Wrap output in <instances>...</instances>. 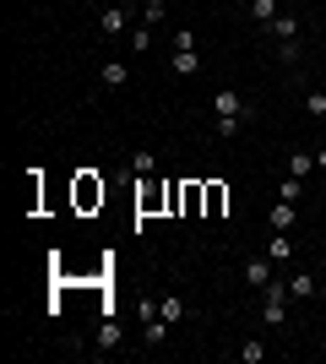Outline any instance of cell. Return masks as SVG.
<instances>
[{
    "label": "cell",
    "mask_w": 326,
    "mask_h": 364,
    "mask_svg": "<svg viewBox=\"0 0 326 364\" xmlns=\"http://www.w3.org/2000/svg\"><path fill=\"white\" fill-rule=\"evenodd\" d=\"M250 120H256V104H250L245 92H234V87L212 92V131L217 136H239Z\"/></svg>",
    "instance_id": "cell-1"
},
{
    "label": "cell",
    "mask_w": 326,
    "mask_h": 364,
    "mask_svg": "<svg viewBox=\"0 0 326 364\" xmlns=\"http://www.w3.org/2000/svg\"><path fill=\"white\" fill-rule=\"evenodd\" d=\"M288 299H294V294H288V283H278V277H272V283L261 289V326H283V321H288Z\"/></svg>",
    "instance_id": "cell-2"
},
{
    "label": "cell",
    "mask_w": 326,
    "mask_h": 364,
    "mask_svg": "<svg viewBox=\"0 0 326 364\" xmlns=\"http://www.w3.org/2000/svg\"><path fill=\"white\" fill-rule=\"evenodd\" d=\"M98 33H104V38H125V33H131V11H125V6H104V11H98Z\"/></svg>",
    "instance_id": "cell-3"
},
{
    "label": "cell",
    "mask_w": 326,
    "mask_h": 364,
    "mask_svg": "<svg viewBox=\"0 0 326 364\" xmlns=\"http://www.w3.org/2000/svg\"><path fill=\"white\" fill-rule=\"evenodd\" d=\"M261 33H266V38H272V44H278V49H288V44H299V22H294V16H283V11H278V16H272V22H266V28H261Z\"/></svg>",
    "instance_id": "cell-4"
},
{
    "label": "cell",
    "mask_w": 326,
    "mask_h": 364,
    "mask_svg": "<svg viewBox=\"0 0 326 364\" xmlns=\"http://www.w3.org/2000/svg\"><path fill=\"white\" fill-rule=\"evenodd\" d=\"M245 283L250 289H266L272 283V256H245Z\"/></svg>",
    "instance_id": "cell-5"
},
{
    "label": "cell",
    "mask_w": 326,
    "mask_h": 364,
    "mask_svg": "<svg viewBox=\"0 0 326 364\" xmlns=\"http://www.w3.org/2000/svg\"><path fill=\"white\" fill-rule=\"evenodd\" d=\"M98 82H104V92H120L125 82H131V65H125V60H109L104 71H98Z\"/></svg>",
    "instance_id": "cell-6"
},
{
    "label": "cell",
    "mask_w": 326,
    "mask_h": 364,
    "mask_svg": "<svg viewBox=\"0 0 326 364\" xmlns=\"http://www.w3.org/2000/svg\"><path fill=\"white\" fill-rule=\"evenodd\" d=\"M266 223H272V234H288V228L299 223V207H294V201H278V207H272V218H266Z\"/></svg>",
    "instance_id": "cell-7"
},
{
    "label": "cell",
    "mask_w": 326,
    "mask_h": 364,
    "mask_svg": "<svg viewBox=\"0 0 326 364\" xmlns=\"http://www.w3.org/2000/svg\"><path fill=\"white\" fill-rule=\"evenodd\" d=\"M288 294H294V299H315V294H321V277L315 272H294L288 277Z\"/></svg>",
    "instance_id": "cell-8"
},
{
    "label": "cell",
    "mask_w": 326,
    "mask_h": 364,
    "mask_svg": "<svg viewBox=\"0 0 326 364\" xmlns=\"http://www.w3.org/2000/svg\"><path fill=\"white\" fill-rule=\"evenodd\" d=\"M158 316H163V321L174 326V321H185V316H190V304L180 299V294H163V299H158Z\"/></svg>",
    "instance_id": "cell-9"
},
{
    "label": "cell",
    "mask_w": 326,
    "mask_h": 364,
    "mask_svg": "<svg viewBox=\"0 0 326 364\" xmlns=\"http://www.w3.org/2000/svg\"><path fill=\"white\" fill-rule=\"evenodd\" d=\"M288 174H294V180H310V174H315V158L305 147H294V152H288Z\"/></svg>",
    "instance_id": "cell-10"
},
{
    "label": "cell",
    "mask_w": 326,
    "mask_h": 364,
    "mask_svg": "<svg viewBox=\"0 0 326 364\" xmlns=\"http://www.w3.org/2000/svg\"><path fill=\"white\" fill-rule=\"evenodd\" d=\"M120 321H114V316H104V326H98V348H120Z\"/></svg>",
    "instance_id": "cell-11"
},
{
    "label": "cell",
    "mask_w": 326,
    "mask_h": 364,
    "mask_svg": "<svg viewBox=\"0 0 326 364\" xmlns=\"http://www.w3.org/2000/svg\"><path fill=\"white\" fill-rule=\"evenodd\" d=\"M272 16H278V0H250V22H256V28H266Z\"/></svg>",
    "instance_id": "cell-12"
},
{
    "label": "cell",
    "mask_w": 326,
    "mask_h": 364,
    "mask_svg": "<svg viewBox=\"0 0 326 364\" xmlns=\"http://www.w3.org/2000/svg\"><path fill=\"white\" fill-rule=\"evenodd\" d=\"M305 114H310V120H326V87H310V92H305Z\"/></svg>",
    "instance_id": "cell-13"
},
{
    "label": "cell",
    "mask_w": 326,
    "mask_h": 364,
    "mask_svg": "<svg viewBox=\"0 0 326 364\" xmlns=\"http://www.w3.org/2000/svg\"><path fill=\"white\" fill-rule=\"evenodd\" d=\"M153 168H158V152H147V147H141V152H131V174H141V180H147Z\"/></svg>",
    "instance_id": "cell-14"
},
{
    "label": "cell",
    "mask_w": 326,
    "mask_h": 364,
    "mask_svg": "<svg viewBox=\"0 0 326 364\" xmlns=\"http://www.w3.org/2000/svg\"><path fill=\"white\" fill-rule=\"evenodd\" d=\"M239 359H245V364H261L266 359V343H261V337H245V343H239Z\"/></svg>",
    "instance_id": "cell-15"
},
{
    "label": "cell",
    "mask_w": 326,
    "mask_h": 364,
    "mask_svg": "<svg viewBox=\"0 0 326 364\" xmlns=\"http://www.w3.org/2000/svg\"><path fill=\"white\" fill-rule=\"evenodd\" d=\"M163 16H169V0H147V6H141V22H147V28H158Z\"/></svg>",
    "instance_id": "cell-16"
},
{
    "label": "cell",
    "mask_w": 326,
    "mask_h": 364,
    "mask_svg": "<svg viewBox=\"0 0 326 364\" xmlns=\"http://www.w3.org/2000/svg\"><path fill=\"white\" fill-rule=\"evenodd\" d=\"M272 261H294V240L288 234H272V250H266Z\"/></svg>",
    "instance_id": "cell-17"
},
{
    "label": "cell",
    "mask_w": 326,
    "mask_h": 364,
    "mask_svg": "<svg viewBox=\"0 0 326 364\" xmlns=\"http://www.w3.org/2000/svg\"><path fill=\"white\" fill-rule=\"evenodd\" d=\"M305 196V180H294V174H283V185H278V201H299Z\"/></svg>",
    "instance_id": "cell-18"
},
{
    "label": "cell",
    "mask_w": 326,
    "mask_h": 364,
    "mask_svg": "<svg viewBox=\"0 0 326 364\" xmlns=\"http://www.w3.org/2000/svg\"><path fill=\"white\" fill-rule=\"evenodd\" d=\"M77 196H82V207H93V201H104V185L82 180V185H77Z\"/></svg>",
    "instance_id": "cell-19"
},
{
    "label": "cell",
    "mask_w": 326,
    "mask_h": 364,
    "mask_svg": "<svg viewBox=\"0 0 326 364\" xmlns=\"http://www.w3.org/2000/svg\"><path fill=\"white\" fill-rule=\"evenodd\" d=\"M153 44V28H147V22H136V28H131V49H147Z\"/></svg>",
    "instance_id": "cell-20"
},
{
    "label": "cell",
    "mask_w": 326,
    "mask_h": 364,
    "mask_svg": "<svg viewBox=\"0 0 326 364\" xmlns=\"http://www.w3.org/2000/svg\"><path fill=\"white\" fill-rule=\"evenodd\" d=\"M315 168H321V174H326V147H315Z\"/></svg>",
    "instance_id": "cell-21"
},
{
    "label": "cell",
    "mask_w": 326,
    "mask_h": 364,
    "mask_svg": "<svg viewBox=\"0 0 326 364\" xmlns=\"http://www.w3.org/2000/svg\"><path fill=\"white\" fill-rule=\"evenodd\" d=\"M321 16H326V6H321Z\"/></svg>",
    "instance_id": "cell-22"
},
{
    "label": "cell",
    "mask_w": 326,
    "mask_h": 364,
    "mask_svg": "<svg viewBox=\"0 0 326 364\" xmlns=\"http://www.w3.org/2000/svg\"><path fill=\"white\" fill-rule=\"evenodd\" d=\"M321 6H326V0H321Z\"/></svg>",
    "instance_id": "cell-23"
}]
</instances>
